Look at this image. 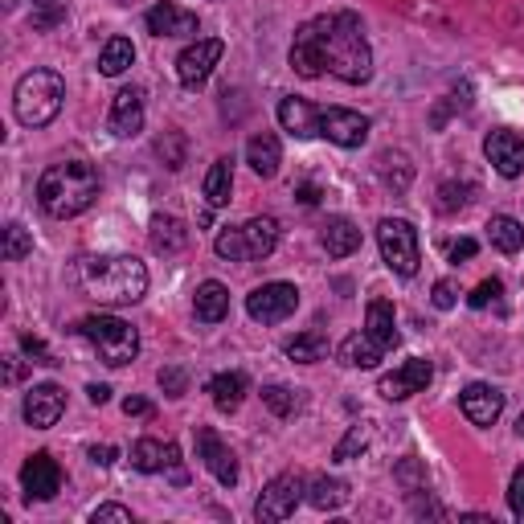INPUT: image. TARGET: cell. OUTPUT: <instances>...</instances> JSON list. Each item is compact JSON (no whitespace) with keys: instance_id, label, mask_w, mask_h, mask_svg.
Instances as JSON below:
<instances>
[{"instance_id":"74e56055","label":"cell","mask_w":524,"mask_h":524,"mask_svg":"<svg viewBox=\"0 0 524 524\" xmlns=\"http://www.w3.org/2000/svg\"><path fill=\"white\" fill-rule=\"evenodd\" d=\"M25 254H33V238H29V230L25 226H5V258L9 262H21Z\"/></svg>"},{"instance_id":"9a60e30c","label":"cell","mask_w":524,"mask_h":524,"mask_svg":"<svg viewBox=\"0 0 524 524\" xmlns=\"http://www.w3.org/2000/svg\"><path fill=\"white\" fill-rule=\"evenodd\" d=\"M62 414H66V393H62L54 381L33 385V389L25 393V422H29L33 430H50V426H58Z\"/></svg>"},{"instance_id":"8d00e7d4","label":"cell","mask_w":524,"mask_h":524,"mask_svg":"<svg viewBox=\"0 0 524 524\" xmlns=\"http://www.w3.org/2000/svg\"><path fill=\"white\" fill-rule=\"evenodd\" d=\"M70 0H33V29H54L66 21Z\"/></svg>"},{"instance_id":"7bdbcfd3","label":"cell","mask_w":524,"mask_h":524,"mask_svg":"<svg viewBox=\"0 0 524 524\" xmlns=\"http://www.w3.org/2000/svg\"><path fill=\"white\" fill-rule=\"evenodd\" d=\"M508 508L516 520H524V463L512 471V484H508Z\"/></svg>"},{"instance_id":"c3c4849f","label":"cell","mask_w":524,"mask_h":524,"mask_svg":"<svg viewBox=\"0 0 524 524\" xmlns=\"http://www.w3.org/2000/svg\"><path fill=\"white\" fill-rule=\"evenodd\" d=\"M123 414H127V418H148V414H152V402H144V398H127V402H123Z\"/></svg>"},{"instance_id":"ba28073f","label":"cell","mask_w":524,"mask_h":524,"mask_svg":"<svg viewBox=\"0 0 524 524\" xmlns=\"http://www.w3.org/2000/svg\"><path fill=\"white\" fill-rule=\"evenodd\" d=\"M377 246H381V258L393 275L410 279L422 262V250H418V230L406 222V217H381L377 226Z\"/></svg>"},{"instance_id":"b9f144b4","label":"cell","mask_w":524,"mask_h":524,"mask_svg":"<svg viewBox=\"0 0 524 524\" xmlns=\"http://www.w3.org/2000/svg\"><path fill=\"white\" fill-rule=\"evenodd\" d=\"M467 193H471L467 185H451V181H447V185L439 189V209H443V213H455V209H463V205L471 201Z\"/></svg>"},{"instance_id":"d6986e66","label":"cell","mask_w":524,"mask_h":524,"mask_svg":"<svg viewBox=\"0 0 524 524\" xmlns=\"http://www.w3.org/2000/svg\"><path fill=\"white\" fill-rule=\"evenodd\" d=\"M144 21H148V29H152L156 37H197V29H201L197 13L181 9V5H168V0L152 5Z\"/></svg>"},{"instance_id":"11a10c76","label":"cell","mask_w":524,"mask_h":524,"mask_svg":"<svg viewBox=\"0 0 524 524\" xmlns=\"http://www.w3.org/2000/svg\"><path fill=\"white\" fill-rule=\"evenodd\" d=\"M119 5H131V0H119Z\"/></svg>"},{"instance_id":"44dd1931","label":"cell","mask_w":524,"mask_h":524,"mask_svg":"<svg viewBox=\"0 0 524 524\" xmlns=\"http://www.w3.org/2000/svg\"><path fill=\"white\" fill-rule=\"evenodd\" d=\"M246 164L254 168V177H262V181L275 177L279 164H283V144H279L275 131H258V136L246 144Z\"/></svg>"},{"instance_id":"db71d44e","label":"cell","mask_w":524,"mask_h":524,"mask_svg":"<svg viewBox=\"0 0 524 524\" xmlns=\"http://www.w3.org/2000/svg\"><path fill=\"white\" fill-rule=\"evenodd\" d=\"M516 434H520V439H524V410H520V418H516Z\"/></svg>"},{"instance_id":"52a82bcc","label":"cell","mask_w":524,"mask_h":524,"mask_svg":"<svg viewBox=\"0 0 524 524\" xmlns=\"http://www.w3.org/2000/svg\"><path fill=\"white\" fill-rule=\"evenodd\" d=\"M78 332L91 340L99 361L111 365V369L131 365V361H136V353H140V332L131 328L127 320H119V316H86L78 324Z\"/></svg>"},{"instance_id":"3957f363","label":"cell","mask_w":524,"mask_h":524,"mask_svg":"<svg viewBox=\"0 0 524 524\" xmlns=\"http://www.w3.org/2000/svg\"><path fill=\"white\" fill-rule=\"evenodd\" d=\"M78 287L107 303V308H127L148 295V267L131 254H99L78 262Z\"/></svg>"},{"instance_id":"d4e9b609","label":"cell","mask_w":524,"mask_h":524,"mask_svg":"<svg viewBox=\"0 0 524 524\" xmlns=\"http://www.w3.org/2000/svg\"><path fill=\"white\" fill-rule=\"evenodd\" d=\"M148 242L156 254H181L189 246V230L181 217H172V213H156L152 217V230H148Z\"/></svg>"},{"instance_id":"ee69618b","label":"cell","mask_w":524,"mask_h":524,"mask_svg":"<svg viewBox=\"0 0 524 524\" xmlns=\"http://www.w3.org/2000/svg\"><path fill=\"white\" fill-rule=\"evenodd\" d=\"M21 348H25V353L33 357V365H58V357L50 353V348H46V340H37V336H21Z\"/></svg>"},{"instance_id":"7a4b0ae2","label":"cell","mask_w":524,"mask_h":524,"mask_svg":"<svg viewBox=\"0 0 524 524\" xmlns=\"http://www.w3.org/2000/svg\"><path fill=\"white\" fill-rule=\"evenodd\" d=\"M279 123L283 131H291L295 140H328L336 148H361L369 140V115L348 111V107H316L299 95H283L279 99Z\"/></svg>"},{"instance_id":"4fadbf2b","label":"cell","mask_w":524,"mask_h":524,"mask_svg":"<svg viewBox=\"0 0 524 524\" xmlns=\"http://www.w3.org/2000/svg\"><path fill=\"white\" fill-rule=\"evenodd\" d=\"M430 377H434V365L426 357H414L402 369L385 373L381 385H377V393H381V398H389V402H406V398H414V393H422L430 385Z\"/></svg>"},{"instance_id":"277c9868","label":"cell","mask_w":524,"mask_h":524,"mask_svg":"<svg viewBox=\"0 0 524 524\" xmlns=\"http://www.w3.org/2000/svg\"><path fill=\"white\" fill-rule=\"evenodd\" d=\"M103 181H99V168L86 164V160H58L41 172L37 181V205L46 209L50 217L66 222V217H78L95 205Z\"/></svg>"},{"instance_id":"836d02e7","label":"cell","mask_w":524,"mask_h":524,"mask_svg":"<svg viewBox=\"0 0 524 524\" xmlns=\"http://www.w3.org/2000/svg\"><path fill=\"white\" fill-rule=\"evenodd\" d=\"M262 402H267V410L275 418H295L299 406H303L299 389H287V385H267V389H262Z\"/></svg>"},{"instance_id":"cb8c5ba5","label":"cell","mask_w":524,"mask_h":524,"mask_svg":"<svg viewBox=\"0 0 524 524\" xmlns=\"http://www.w3.org/2000/svg\"><path fill=\"white\" fill-rule=\"evenodd\" d=\"M320 246L328 250V258H348L361 250V230L348 222V217H328L320 230Z\"/></svg>"},{"instance_id":"30bf717a","label":"cell","mask_w":524,"mask_h":524,"mask_svg":"<svg viewBox=\"0 0 524 524\" xmlns=\"http://www.w3.org/2000/svg\"><path fill=\"white\" fill-rule=\"evenodd\" d=\"M299 308V287L295 283H262L246 295V316L254 324H283Z\"/></svg>"},{"instance_id":"7402d4cb","label":"cell","mask_w":524,"mask_h":524,"mask_svg":"<svg viewBox=\"0 0 524 524\" xmlns=\"http://www.w3.org/2000/svg\"><path fill=\"white\" fill-rule=\"evenodd\" d=\"M193 312L201 324H222L230 316V287L217 283V279H205L193 295Z\"/></svg>"},{"instance_id":"1f68e13d","label":"cell","mask_w":524,"mask_h":524,"mask_svg":"<svg viewBox=\"0 0 524 524\" xmlns=\"http://www.w3.org/2000/svg\"><path fill=\"white\" fill-rule=\"evenodd\" d=\"M488 238H492V246H496V250L516 254V250L524 246V226L516 222V217H508V213H496L492 222H488Z\"/></svg>"},{"instance_id":"681fc988","label":"cell","mask_w":524,"mask_h":524,"mask_svg":"<svg viewBox=\"0 0 524 524\" xmlns=\"http://www.w3.org/2000/svg\"><path fill=\"white\" fill-rule=\"evenodd\" d=\"M475 238H459V242H451V262H459V258H475Z\"/></svg>"},{"instance_id":"7dc6e473","label":"cell","mask_w":524,"mask_h":524,"mask_svg":"<svg viewBox=\"0 0 524 524\" xmlns=\"http://www.w3.org/2000/svg\"><path fill=\"white\" fill-rule=\"evenodd\" d=\"M430 299H434V308H439V312H451L459 295H455V287H451L447 279H439V283H434V295H430Z\"/></svg>"},{"instance_id":"f35d334b","label":"cell","mask_w":524,"mask_h":524,"mask_svg":"<svg viewBox=\"0 0 524 524\" xmlns=\"http://www.w3.org/2000/svg\"><path fill=\"white\" fill-rule=\"evenodd\" d=\"M467 107H471V86H459L455 95H447V103H439V107H434V115H430V127H443L451 111H467Z\"/></svg>"},{"instance_id":"d590c367","label":"cell","mask_w":524,"mask_h":524,"mask_svg":"<svg viewBox=\"0 0 524 524\" xmlns=\"http://www.w3.org/2000/svg\"><path fill=\"white\" fill-rule=\"evenodd\" d=\"M185 148H189V140H185V131H164V136L156 140V156L177 172V168H185Z\"/></svg>"},{"instance_id":"bcb514c9","label":"cell","mask_w":524,"mask_h":524,"mask_svg":"<svg viewBox=\"0 0 524 524\" xmlns=\"http://www.w3.org/2000/svg\"><path fill=\"white\" fill-rule=\"evenodd\" d=\"M398 479H402V484H406L410 492H426V471H422L414 459H406V463L398 467Z\"/></svg>"},{"instance_id":"ac0fdd59","label":"cell","mask_w":524,"mask_h":524,"mask_svg":"<svg viewBox=\"0 0 524 524\" xmlns=\"http://www.w3.org/2000/svg\"><path fill=\"white\" fill-rule=\"evenodd\" d=\"M107 127L115 136H140L144 131V91L140 86H123V91L111 99V115H107Z\"/></svg>"},{"instance_id":"816d5d0a","label":"cell","mask_w":524,"mask_h":524,"mask_svg":"<svg viewBox=\"0 0 524 524\" xmlns=\"http://www.w3.org/2000/svg\"><path fill=\"white\" fill-rule=\"evenodd\" d=\"M91 459H95L99 467H111V463H115V447H91Z\"/></svg>"},{"instance_id":"5b68a950","label":"cell","mask_w":524,"mask_h":524,"mask_svg":"<svg viewBox=\"0 0 524 524\" xmlns=\"http://www.w3.org/2000/svg\"><path fill=\"white\" fill-rule=\"evenodd\" d=\"M62 99H66L62 74H54V70H29V74H21L17 91H13V111H17V119L25 127H46V123L58 119Z\"/></svg>"},{"instance_id":"8fae6325","label":"cell","mask_w":524,"mask_h":524,"mask_svg":"<svg viewBox=\"0 0 524 524\" xmlns=\"http://www.w3.org/2000/svg\"><path fill=\"white\" fill-rule=\"evenodd\" d=\"M222 54H226V41H217V37H201V41H193L189 50H181V58H177L181 86H189V91L205 86L209 74H213V66L222 62Z\"/></svg>"},{"instance_id":"f546056e","label":"cell","mask_w":524,"mask_h":524,"mask_svg":"<svg viewBox=\"0 0 524 524\" xmlns=\"http://www.w3.org/2000/svg\"><path fill=\"white\" fill-rule=\"evenodd\" d=\"M328 353H332V340L324 332H303L287 344V357L295 365H320V361H328Z\"/></svg>"},{"instance_id":"5bb4252c","label":"cell","mask_w":524,"mask_h":524,"mask_svg":"<svg viewBox=\"0 0 524 524\" xmlns=\"http://www.w3.org/2000/svg\"><path fill=\"white\" fill-rule=\"evenodd\" d=\"M21 488L29 500H54L62 492V467L54 463V455H46V451L29 455L21 467Z\"/></svg>"},{"instance_id":"484cf974","label":"cell","mask_w":524,"mask_h":524,"mask_svg":"<svg viewBox=\"0 0 524 524\" xmlns=\"http://www.w3.org/2000/svg\"><path fill=\"white\" fill-rule=\"evenodd\" d=\"M246 373H217V377H209V385H205V393L213 398V406L222 410V414H234L238 406H242V398H246Z\"/></svg>"},{"instance_id":"9c48e42d","label":"cell","mask_w":524,"mask_h":524,"mask_svg":"<svg viewBox=\"0 0 524 524\" xmlns=\"http://www.w3.org/2000/svg\"><path fill=\"white\" fill-rule=\"evenodd\" d=\"M303 500H308V484H303V475L299 471H283L275 475L267 488H262L258 504H254V516L262 524H275V520H287Z\"/></svg>"},{"instance_id":"4316f807","label":"cell","mask_w":524,"mask_h":524,"mask_svg":"<svg viewBox=\"0 0 524 524\" xmlns=\"http://www.w3.org/2000/svg\"><path fill=\"white\" fill-rule=\"evenodd\" d=\"M381 357H385V348H381L365 328L353 332V336L340 344V365H348V369H373Z\"/></svg>"},{"instance_id":"6da1fadb","label":"cell","mask_w":524,"mask_h":524,"mask_svg":"<svg viewBox=\"0 0 524 524\" xmlns=\"http://www.w3.org/2000/svg\"><path fill=\"white\" fill-rule=\"evenodd\" d=\"M291 70L299 78L336 74L348 86H361L373 78V50L365 41V25L357 13L312 17L295 29L291 41Z\"/></svg>"},{"instance_id":"f907efd6","label":"cell","mask_w":524,"mask_h":524,"mask_svg":"<svg viewBox=\"0 0 524 524\" xmlns=\"http://www.w3.org/2000/svg\"><path fill=\"white\" fill-rule=\"evenodd\" d=\"M86 398H91L95 406H107L111 402V389L107 385H86Z\"/></svg>"},{"instance_id":"603a6c76","label":"cell","mask_w":524,"mask_h":524,"mask_svg":"<svg viewBox=\"0 0 524 524\" xmlns=\"http://www.w3.org/2000/svg\"><path fill=\"white\" fill-rule=\"evenodd\" d=\"M365 332L385 348H398V316H393V303L389 299H369V308H365Z\"/></svg>"},{"instance_id":"7c38bea8","label":"cell","mask_w":524,"mask_h":524,"mask_svg":"<svg viewBox=\"0 0 524 524\" xmlns=\"http://www.w3.org/2000/svg\"><path fill=\"white\" fill-rule=\"evenodd\" d=\"M193 439H197V459L209 467V475H213L222 488H234V484H238V455L222 443V434L209 430V426H197Z\"/></svg>"},{"instance_id":"d6a6232c","label":"cell","mask_w":524,"mask_h":524,"mask_svg":"<svg viewBox=\"0 0 524 524\" xmlns=\"http://www.w3.org/2000/svg\"><path fill=\"white\" fill-rule=\"evenodd\" d=\"M131 62H136V46H131L127 37H111L107 46H103V54H99V70H103L107 78H119Z\"/></svg>"},{"instance_id":"e0dca14e","label":"cell","mask_w":524,"mask_h":524,"mask_svg":"<svg viewBox=\"0 0 524 524\" xmlns=\"http://www.w3.org/2000/svg\"><path fill=\"white\" fill-rule=\"evenodd\" d=\"M484 152H488V160H492V168L500 172V177L516 181L524 172V140L516 136V131H508V127L492 131V136L484 140Z\"/></svg>"},{"instance_id":"8992f818","label":"cell","mask_w":524,"mask_h":524,"mask_svg":"<svg viewBox=\"0 0 524 524\" xmlns=\"http://www.w3.org/2000/svg\"><path fill=\"white\" fill-rule=\"evenodd\" d=\"M279 246V222L275 217H250L242 226H226L222 234L213 238L217 258L226 262H258V258H271Z\"/></svg>"},{"instance_id":"e575fe53","label":"cell","mask_w":524,"mask_h":524,"mask_svg":"<svg viewBox=\"0 0 524 524\" xmlns=\"http://www.w3.org/2000/svg\"><path fill=\"white\" fill-rule=\"evenodd\" d=\"M369 439H373V426L369 422H357V426H348V434L332 447V459L336 463H348V459H357L365 447H369Z\"/></svg>"},{"instance_id":"f5cc1de1","label":"cell","mask_w":524,"mask_h":524,"mask_svg":"<svg viewBox=\"0 0 524 524\" xmlns=\"http://www.w3.org/2000/svg\"><path fill=\"white\" fill-rule=\"evenodd\" d=\"M295 197H299L303 205H316V201H320V189H316V185H299V193H295Z\"/></svg>"},{"instance_id":"ffe728a7","label":"cell","mask_w":524,"mask_h":524,"mask_svg":"<svg viewBox=\"0 0 524 524\" xmlns=\"http://www.w3.org/2000/svg\"><path fill=\"white\" fill-rule=\"evenodd\" d=\"M463 414L475 422V426H492L500 414H504V393L496 385H484V381H475L463 389V398H459Z\"/></svg>"},{"instance_id":"60d3db41","label":"cell","mask_w":524,"mask_h":524,"mask_svg":"<svg viewBox=\"0 0 524 524\" xmlns=\"http://www.w3.org/2000/svg\"><path fill=\"white\" fill-rule=\"evenodd\" d=\"M91 524H136V516H131V508H123V504H99L91 512Z\"/></svg>"},{"instance_id":"2e32d148","label":"cell","mask_w":524,"mask_h":524,"mask_svg":"<svg viewBox=\"0 0 524 524\" xmlns=\"http://www.w3.org/2000/svg\"><path fill=\"white\" fill-rule=\"evenodd\" d=\"M131 467L144 471V475H156L164 467H172V479L185 484V471H181V447L177 443H160V439H140L131 447Z\"/></svg>"},{"instance_id":"4dcf8cb0","label":"cell","mask_w":524,"mask_h":524,"mask_svg":"<svg viewBox=\"0 0 524 524\" xmlns=\"http://www.w3.org/2000/svg\"><path fill=\"white\" fill-rule=\"evenodd\" d=\"M377 177H381L393 193H406L410 181H414V164H410L402 152H381V156H377Z\"/></svg>"},{"instance_id":"f1b7e54d","label":"cell","mask_w":524,"mask_h":524,"mask_svg":"<svg viewBox=\"0 0 524 524\" xmlns=\"http://www.w3.org/2000/svg\"><path fill=\"white\" fill-rule=\"evenodd\" d=\"M230 193H234V156H222L205 172V201L213 209H222V205H230Z\"/></svg>"},{"instance_id":"83f0119b","label":"cell","mask_w":524,"mask_h":524,"mask_svg":"<svg viewBox=\"0 0 524 524\" xmlns=\"http://www.w3.org/2000/svg\"><path fill=\"white\" fill-rule=\"evenodd\" d=\"M348 496H353V488H348L344 479H336V475H316L308 484V504L316 512H336V508L348 504Z\"/></svg>"},{"instance_id":"f6af8a7d","label":"cell","mask_w":524,"mask_h":524,"mask_svg":"<svg viewBox=\"0 0 524 524\" xmlns=\"http://www.w3.org/2000/svg\"><path fill=\"white\" fill-rule=\"evenodd\" d=\"M504 287H500V279H484V283H479L471 295H467V303H471V308H488V303L500 295Z\"/></svg>"},{"instance_id":"ab89813d","label":"cell","mask_w":524,"mask_h":524,"mask_svg":"<svg viewBox=\"0 0 524 524\" xmlns=\"http://www.w3.org/2000/svg\"><path fill=\"white\" fill-rule=\"evenodd\" d=\"M160 389L168 393V398H185V393H189V373H185V369H177V365L160 369Z\"/></svg>"}]
</instances>
